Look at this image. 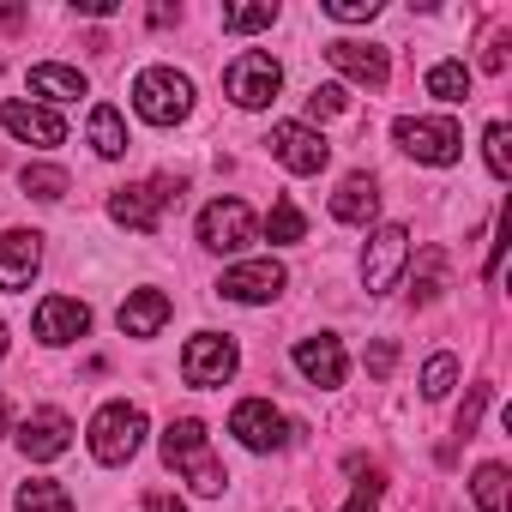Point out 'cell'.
<instances>
[{
  "instance_id": "obj_38",
  "label": "cell",
  "mask_w": 512,
  "mask_h": 512,
  "mask_svg": "<svg viewBox=\"0 0 512 512\" xmlns=\"http://www.w3.org/2000/svg\"><path fill=\"white\" fill-rule=\"evenodd\" d=\"M79 13H91V19H109V13H115V0H79Z\"/></svg>"
},
{
  "instance_id": "obj_32",
  "label": "cell",
  "mask_w": 512,
  "mask_h": 512,
  "mask_svg": "<svg viewBox=\"0 0 512 512\" xmlns=\"http://www.w3.org/2000/svg\"><path fill=\"white\" fill-rule=\"evenodd\" d=\"M278 25V7H229L223 13V31H266Z\"/></svg>"
},
{
  "instance_id": "obj_18",
  "label": "cell",
  "mask_w": 512,
  "mask_h": 512,
  "mask_svg": "<svg viewBox=\"0 0 512 512\" xmlns=\"http://www.w3.org/2000/svg\"><path fill=\"white\" fill-rule=\"evenodd\" d=\"M0 127H7L13 139H25V145H61L67 139V127H61V115L55 109H37V103H0Z\"/></svg>"
},
{
  "instance_id": "obj_31",
  "label": "cell",
  "mask_w": 512,
  "mask_h": 512,
  "mask_svg": "<svg viewBox=\"0 0 512 512\" xmlns=\"http://www.w3.org/2000/svg\"><path fill=\"white\" fill-rule=\"evenodd\" d=\"M344 109H350V91H344V85H314V91H308V115H314V121H332V115H344Z\"/></svg>"
},
{
  "instance_id": "obj_3",
  "label": "cell",
  "mask_w": 512,
  "mask_h": 512,
  "mask_svg": "<svg viewBox=\"0 0 512 512\" xmlns=\"http://www.w3.org/2000/svg\"><path fill=\"white\" fill-rule=\"evenodd\" d=\"M392 139H398L416 163H434V169H446V163L464 157V133H458V121H446V115H404V121L392 127Z\"/></svg>"
},
{
  "instance_id": "obj_4",
  "label": "cell",
  "mask_w": 512,
  "mask_h": 512,
  "mask_svg": "<svg viewBox=\"0 0 512 512\" xmlns=\"http://www.w3.org/2000/svg\"><path fill=\"white\" fill-rule=\"evenodd\" d=\"M145 446V410L139 404H103L91 416V458L97 464H127Z\"/></svg>"
},
{
  "instance_id": "obj_17",
  "label": "cell",
  "mask_w": 512,
  "mask_h": 512,
  "mask_svg": "<svg viewBox=\"0 0 512 512\" xmlns=\"http://www.w3.org/2000/svg\"><path fill=\"white\" fill-rule=\"evenodd\" d=\"M296 374L308 380V386H344V344L332 338V332H320V338H302L296 344Z\"/></svg>"
},
{
  "instance_id": "obj_5",
  "label": "cell",
  "mask_w": 512,
  "mask_h": 512,
  "mask_svg": "<svg viewBox=\"0 0 512 512\" xmlns=\"http://www.w3.org/2000/svg\"><path fill=\"white\" fill-rule=\"evenodd\" d=\"M223 91H229V103H235V109H266V103L284 91V67H278L272 55H260V49H247V55H235V61H229Z\"/></svg>"
},
{
  "instance_id": "obj_27",
  "label": "cell",
  "mask_w": 512,
  "mask_h": 512,
  "mask_svg": "<svg viewBox=\"0 0 512 512\" xmlns=\"http://www.w3.org/2000/svg\"><path fill=\"white\" fill-rule=\"evenodd\" d=\"M266 235H272L278 247H290V241H302V235H308V217L296 211V199H278V205H272V217H266Z\"/></svg>"
},
{
  "instance_id": "obj_34",
  "label": "cell",
  "mask_w": 512,
  "mask_h": 512,
  "mask_svg": "<svg viewBox=\"0 0 512 512\" xmlns=\"http://www.w3.org/2000/svg\"><path fill=\"white\" fill-rule=\"evenodd\" d=\"M482 404H488V386H470V398H464V410H458V434H464V440L476 434V422H482Z\"/></svg>"
},
{
  "instance_id": "obj_15",
  "label": "cell",
  "mask_w": 512,
  "mask_h": 512,
  "mask_svg": "<svg viewBox=\"0 0 512 512\" xmlns=\"http://www.w3.org/2000/svg\"><path fill=\"white\" fill-rule=\"evenodd\" d=\"M326 61H332L344 79L368 85V91H380V85L392 79V61H386V49H374V43H350V37H338V43H326Z\"/></svg>"
},
{
  "instance_id": "obj_7",
  "label": "cell",
  "mask_w": 512,
  "mask_h": 512,
  "mask_svg": "<svg viewBox=\"0 0 512 512\" xmlns=\"http://www.w3.org/2000/svg\"><path fill=\"white\" fill-rule=\"evenodd\" d=\"M235 368H241V350H235V338H223V332H199V338H187V350H181V380H187V386H223Z\"/></svg>"
},
{
  "instance_id": "obj_8",
  "label": "cell",
  "mask_w": 512,
  "mask_h": 512,
  "mask_svg": "<svg viewBox=\"0 0 512 512\" xmlns=\"http://www.w3.org/2000/svg\"><path fill=\"white\" fill-rule=\"evenodd\" d=\"M229 434L247 446V452H278L296 428L284 422V410H272V398H241L229 410Z\"/></svg>"
},
{
  "instance_id": "obj_35",
  "label": "cell",
  "mask_w": 512,
  "mask_h": 512,
  "mask_svg": "<svg viewBox=\"0 0 512 512\" xmlns=\"http://www.w3.org/2000/svg\"><path fill=\"white\" fill-rule=\"evenodd\" d=\"M392 362H398V344H392V338H380V344L368 350V374H374V380H386V374H392Z\"/></svg>"
},
{
  "instance_id": "obj_12",
  "label": "cell",
  "mask_w": 512,
  "mask_h": 512,
  "mask_svg": "<svg viewBox=\"0 0 512 512\" xmlns=\"http://www.w3.org/2000/svg\"><path fill=\"white\" fill-rule=\"evenodd\" d=\"M67 446H73V416H67V410L43 404V410H31V416L19 422V452H25L31 464H49V458H61Z\"/></svg>"
},
{
  "instance_id": "obj_24",
  "label": "cell",
  "mask_w": 512,
  "mask_h": 512,
  "mask_svg": "<svg viewBox=\"0 0 512 512\" xmlns=\"http://www.w3.org/2000/svg\"><path fill=\"white\" fill-rule=\"evenodd\" d=\"M19 512H73V494L49 476H31V482H19Z\"/></svg>"
},
{
  "instance_id": "obj_13",
  "label": "cell",
  "mask_w": 512,
  "mask_h": 512,
  "mask_svg": "<svg viewBox=\"0 0 512 512\" xmlns=\"http://www.w3.org/2000/svg\"><path fill=\"white\" fill-rule=\"evenodd\" d=\"M290 284V272L278 266V260H241V266H229L223 278H217V290H223V302H272L278 290Z\"/></svg>"
},
{
  "instance_id": "obj_25",
  "label": "cell",
  "mask_w": 512,
  "mask_h": 512,
  "mask_svg": "<svg viewBox=\"0 0 512 512\" xmlns=\"http://www.w3.org/2000/svg\"><path fill=\"white\" fill-rule=\"evenodd\" d=\"M428 97H440V103H464V97H470V67H464V61H440V67H428Z\"/></svg>"
},
{
  "instance_id": "obj_6",
  "label": "cell",
  "mask_w": 512,
  "mask_h": 512,
  "mask_svg": "<svg viewBox=\"0 0 512 512\" xmlns=\"http://www.w3.org/2000/svg\"><path fill=\"white\" fill-rule=\"evenodd\" d=\"M404 266H410V229L404 223H380L368 235V247H362V290L368 296H386Z\"/></svg>"
},
{
  "instance_id": "obj_39",
  "label": "cell",
  "mask_w": 512,
  "mask_h": 512,
  "mask_svg": "<svg viewBox=\"0 0 512 512\" xmlns=\"http://www.w3.org/2000/svg\"><path fill=\"white\" fill-rule=\"evenodd\" d=\"M7 428H13V404H7V398H0V434H7Z\"/></svg>"
},
{
  "instance_id": "obj_21",
  "label": "cell",
  "mask_w": 512,
  "mask_h": 512,
  "mask_svg": "<svg viewBox=\"0 0 512 512\" xmlns=\"http://www.w3.org/2000/svg\"><path fill=\"white\" fill-rule=\"evenodd\" d=\"M31 91L49 97V103H79L91 85H85L79 67H55V61H43V67H31Z\"/></svg>"
},
{
  "instance_id": "obj_20",
  "label": "cell",
  "mask_w": 512,
  "mask_h": 512,
  "mask_svg": "<svg viewBox=\"0 0 512 512\" xmlns=\"http://www.w3.org/2000/svg\"><path fill=\"white\" fill-rule=\"evenodd\" d=\"M163 326H169V296L163 290H133L121 302V332L127 338H157Z\"/></svg>"
},
{
  "instance_id": "obj_22",
  "label": "cell",
  "mask_w": 512,
  "mask_h": 512,
  "mask_svg": "<svg viewBox=\"0 0 512 512\" xmlns=\"http://www.w3.org/2000/svg\"><path fill=\"white\" fill-rule=\"evenodd\" d=\"M440 290H446V253L440 247H422L416 253V272H410V296L428 308V302H440Z\"/></svg>"
},
{
  "instance_id": "obj_28",
  "label": "cell",
  "mask_w": 512,
  "mask_h": 512,
  "mask_svg": "<svg viewBox=\"0 0 512 512\" xmlns=\"http://www.w3.org/2000/svg\"><path fill=\"white\" fill-rule=\"evenodd\" d=\"M482 145H488V175H494V181H506V175H512V127H506V121H494V127L482 133Z\"/></svg>"
},
{
  "instance_id": "obj_30",
  "label": "cell",
  "mask_w": 512,
  "mask_h": 512,
  "mask_svg": "<svg viewBox=\"0 0 512 512\" xmlns=\"http://www.w3.org/2000/svg\"><path fill=\"white\" fill-rule=\"evenodd\" d=\"M452 386H458V362H452V356H428V368H422V398L440 404Z\"/></svg>"
},
{
  "instance_id": "obj_9",
  "label": "cell",
  "mask_w": 512,
  "mask_h": 512,
  "mask_svg": "<svg viewBox=\"0 0 512 512\" xmlns=\"http://www.w3.org/2000/svg\"><path fill=\"white\" fill-rule=\"evenodd\" d=\"M266 145H272V157H278L290 175H320V169L332 163V145H326V133H314L308 121H278Z\"/></svg>"
},
{
  "instance_id": "obj_1",
  "label": "cell",
  "mask_w": 512,
  "mask_h": 512,
  "mask_svg": "<svg viewBox=\"0 0 512 512\" xmlns=\"http://www.w3.org/2000/svg\"><path fill=\"white\" fill-rule=\"evenodd\" d=\"M163 464H169V470H181V476H187V488H193V494H205V500H211V494H223V482H229V476H223V464H217V458H211V446H205V422H193V416H181V422H169V428H163Z\"/></svg>"
},
{
  "instance_id": "obj_16",
  "label": "cell",
  "mask_w": 512,
  "mask_h": 512,
  "mask_svg": "<svg viewBox=\"0 0 512 512\" xmlns=\"http://www.w3.org/2000/svg\"><path fill=\"white\" fill-rule=\"evenodd\" d=\"M91 332V308L79 302V296H49L43 308H37V338L43 344H73V338H85Z\"/></svg>"
},
{
  "instance_id": "obj_2",
  "label": "cell",
  "mask_w": 512,
  "mask_h": 512,
  "mask_svg": "<svg viewBox=\"0 0 512 512\" xmlns=\"http://www.w3.org/2000/svg\"><path fill=\"white\" fill-rule=\"evenodd\" d=\"M133 109H139V121H151V127H175V121L193 115V79L175 73V67H145V73L133 79Z\"/></svg>"
},
{
  "instance_id": "obj_36",
  "label": "cell",
  "mask_w": 512,
  "mask_h": 512,
  "mask_svg": "<svg viewBox=\"0 0 512 512\" xmlns=\"http://www.w3.org/2000/svg\"><path fill=\"white\" fill-rule=\"evenodd\" d=\"M344 512H380V482L368 476V482H356V494H350V506Z\"/></svg>"
},
{
  "instance_id": "obj_14",
  "label": "cell",
  "mask_w": 512,
  "mask_h": 512,
  "mask_svg": "<svg viewBox=\"0 0 512 512\" xmlns=\"http://www.w3.org/2000/svg\"><path fill=\"white\" fill-rule=\"evenodd\" d=\"M43 266V235L37 229H7L0 235V290H31Z\"/></svg>"
},
{
  "instance_id": "obj_19",
  "label": "cell",
  "mask_w": 512,
  "mask_h": 512,
  "mask_svg": "<svg viewBox=\"0 0 512 512\" xmlns=\"http://www.w3.org/2000/svg\"><path fill=\"white\" fill-rule=\"evenodd\" d=\"M380 211V181L374 175H344V187L332 193V217L350 223V229H368Z\"/></svg>"
},
{
  "instance_id": "obj_29",
  "label": "cell",
  "mask_w": 512,
  "mask_h": 512,
  "mask_svg": "<svg viewBox=\"0 0 512 512\" xmlns=\"http://www.w3.org/2000/svg\"><path fill=\"white\" fill-rule=\"evenodd\" d=\"M470 494L482 500V512H500V494H506V464H476Z\"/></svg>"
},
{
  "instance_id": "obj_11",
  "label": "cell",
  "mask_w": 512,
  "mask_h": 512,
  "mask_svg": "<svg viewBox=\"0 0 512 512\" xmlns=\"http://www.w3.org/2000/svg\"><path fill=\"white\" fill-rule=\"evenodd\" d=\"M253 211L241 205V199H211L205 211H199V241L211 247V253H241L247 241H253Z\"/></svg>"
},
{
  "instance_id": "obj_10",
  "label": "cell",
  "mask_w": 512,
  "mask_h": 512,
  "mask_svg": "<svg viewBox=\"0 0 512 512\" xmlns=\"http://www.w3.org/2000/svg\"><path fill=\"white\" fill-rule=\"evenodd\" d=\"M169 199H181V181H145V187H121L115 199H109V217L121 223V229H139V235H151L157 223H163V205Z\"/></svg>"
},
{
  "instance_id": "obj_26",
  "label": "cell",
  "mask_w": 512,
  "mask_h": 512,
  "mask_svg": "<svg viewBox=\"0 0 512 512\" xmlns=\"http://www.w3.org/2000/svg\"><path fill=\"white\" fill-rule=\"evenodd\" d=\"M19 187H25L31 199H43V205H49V199H67V187H73V181H67V169H55V163H25Z\"/></svg>"
},
{
  "instance_id": "obj_40",
  "label": "cell",
  "mask_w": 512,
  "mask_h": 512,
  "mask_svg": "<svg viewBox=\"0 0 512 512\" xmlns=\"http://www.w3.org/2000/svg\"><path fill=\"white\" fill-rule=\"evenodd\" d=\"M0 356H7V326H0Z\"/></svg>"
},
{
  "instance_id": "obj_23",
  "label": "cell",
  "mask_w": 512,
  "mask_h": 512,
  "mask_svg": "<svg viewBox=\"0 0 512 512\" xmlns=\"http://www.w3.org/2000/svg\"><path fill=\"white\" fill-rule=\"evenodd\" d=\"M91 145H97V157H127V121H121V109H109V103L91 109Z\"/></svg>"
},
{
  "instance_id": "obj_33",
  "label": "cell",
  "mask_w": 512,
  "mask_h": 512,
  "mask_svg": "<svg viewBox=\"0 0 512 512\" xmlns=\"http://www.w3.org/2000/svg\"><path fill=\"white\" fill-rule=\"evenodd\" d=\"M326 19H338V25H368V19H380V0H326Z\"/></svg>"
},
{
  "instance_id": "obj_37",
  "label": "cell",
  "mask_w": 512,
  "mask_h": 512,
  "mask_svg": "<svg viewBox=\"0 0 512 512\" xmlns=\"http://www.w3.org/2000/svg\"><path fill=\"white\" fill-rule=\"evenodd\" d=\"M145 512H187V506H181L175 494H163V488H157V494H145Z\"/></svg>"
}]
</instances>
